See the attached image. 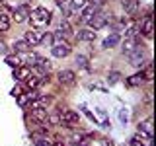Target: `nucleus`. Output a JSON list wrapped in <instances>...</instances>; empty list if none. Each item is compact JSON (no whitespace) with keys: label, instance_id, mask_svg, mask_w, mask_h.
<instances>
[{"label":"nucleus","instance_id":"nucleus-25","mask_svg":"<svg viewBox=\"0 0 156 146\" xmlns=\"http://www.w3.org/2000/svg\"><path fill=\"white\" fill-rule=\"evenodd\" d=\"M6 62H8L10 66H14V68L22 66V61H20V57H18V55H8V57H6Z\"/></svg>","mask_w":156,"mask_h":146},{"label":"nucleus","instance_id":"nucleus-35","mask_svg":"<svg viewBox=\"0 0 156 146\" xmlns=\"http://www.w3.org/2000/svg\"><path fill=\"white\" fill-rule=\"evenodd\" d=\"M37 146H51V142L45 140V138H41V140H37Z\"/></svg>","mask_w":156,"mask_h":146},{"label":"nucleus","instance_id":"nucleus-24","mask_svg":"<svg viewBox=\"0 0 156 146\" xmlns=\"http://www.w3.org/2000/svg\"><path fill=\"white\" fill-rule=\"evenodd\" d=\"M37 70H41V72H49V68H51V62L47 61V58H39V62L35 64Z\"/></svg>","mask_w":156,"mask_h":146},{"label":"nucleus","instance_id":"nucleus-4","mask_svg":"<svg viewBox=\"0 0 156 146\" xmlns=\"http://www.w3.org/2000/svg\"><path fill=\"white\" fill-rule=\"evenodd\" d=\"M58 115H61V125H66V127H74V125H78V121H80L78 113L72 111V109H65Z\"/></svg>","mask_w":156,"mask_h":146},{"label":"nucleus","instance_id":"nucleus-1","mask_svg":"<svg viewBox=\"0 0 156 146\" xmlns=\"http://www.w3.org/2000/svg\"><path fill=\"white\" fill-rule=\"evenodd\" d=\"M29 19H31V26H33V27H37V29L47 27V26H49V22H51V12H49L47 8L39 6V8H35L31 14H29Z\"/></svg>","mask_w":156,"mask_h":146},{"label":"nucleus","instance_id":"nucleus-38","mask_svg":"<svg viewBox=\"0 0 156 146\" xmlns=\"http://www.w3.org/2000/svg\"><path fill=\"white\" fill-rule=\"evenodd\" d=\"M4 51H6V45H4V43L0 41V53H4Z\"/></svg>","mask_w":156,"mask_h":146},{"label":"nucleus","instance_id":"nucleus-2","mask_svg":"<svg viewBox=\"0 0 156 146\" xmlns=\"http://www.w3.org/2000/svg\"><path fill=\"white\" fill-rule=\"evenodd\" d=\"M88 23H90V29H94V31H98V29H101V27H105L107 23H109V14H104V12H100V14H94L90 19H88Z\"/></svg>","mask_w":156,"mask_h":146},{"label":"nucleus","instance_id":"nucleus-12","mask_svg":"<svg viewBox=\"0 0 156 146\" xmlns=\"http://www.w3.org/2000/svg\"><path fill=\"white\" fill-rule=\"evenodd\" d=\"M139 133L146 136V140H152V119H146L139 125Z\"/></svg>","mask_w":156,"mask_h":146},{"label":"nucleus","instance_id":"nucleus-9","mask_svg":"<svg viewBox=\"0 0 156 146\" xmlns=\"http://www.w3.org/2000/svg\"><path fill=\"white\" fill-rule=\"evenodd\" d=\"M139 29H140V33H143L144 37H152V31H154V23H152V16H146L143 22H140V26H139Z\"/></svg>","mask_w":156,"mask_h":146},{"label":"nucleus","instance_id":"nucleus-34","mask_svg":"<svg viewBox=\"0 0 156 146\" xmlns=\"http://www.w3.org/2000/svg\"><path fill=\"white\" fill-rule=\"evenodd\" d=\"M129 146H144V144H143V140H139V138L135 136V138H131V144H129Z\"/></svg>","mask_w":156,"mask_h":146},{"label":"nucleus","instance_id":"nucleus-28","mask_svg":"<svg viewBox=\"0 0 156 146\" xmlns=\"http://www.w3.org/2000/svg\"><path fill=\"white\" fill-rule=\"evenodd\" d=\"M47 123H51V125H61V115L58 113H49L47 115Z\"/></svg>","mask_w":156,"mask_h":146},{"label":"nucleus","instance_id":"nucleus-27","mask_svg":"<svg viewBox=\"0 0 156 146\" xmlns=\"http://www.w3.org/2000/svg\"><path fill=\"white\" fill-rule=\"evenodd\" d=\"M14 49H16V53H23V51L29 49V45L26 41H16V43H14Z\"/></svg>","mask_w":156,"mask_h":146},{"label":"nucleus","instance_id":"nucleus-15","mask_svg":"<svg viewBox=\"0 0 156 146\" xmlns=\"http://www.w3.org/2000/svg\"><path fill=\"white\" fill-rule=\"evenodd\" d=\"M47 109L45 107H37V109H31V119L37 121V123H47Z\"/></svg>","mask_w":156,"mask_h":146},{"label":"nucleus","instance_id":"nucleus-36","mask_svg":"<svg viewBox=\"0 0 156 146\" xmlns=\"http://www.w3.org/2000/svg\"><path fill=\"white\" fill-rule=\"evenodd\" d=\"M55 2H57V4H58V6H61V8H62V6H66V4H68V0H55Z\"/></svg>","mask_w":156,"mask_h":146},{"label":"nucleus","instance_id":"nucleus-16","mask_svg":"<svg viewBox=\"0 0 156 146\" xmlns=\"http://www.w3.org/2000/svg\"><path fill=\"white\" fill-rule=\"evenodd\" d=\"M27 76H29V66H18V68H14V80L22 82V80H26Z\"/></svg>","mask_w":156,"mask_h":146},{"label":"nucleus","instance_id":"nucleus-32","mask_svg":"<svg viewBox=\"0 0 156 146\" xmlns=\"http://www.w3.org/2000/svg\"><path fill=\"white\" fill-rule=\"evenodd\" d=\"M117 80H119V74H117V72H111L109 74V84H115Z\"/></svg>","mask_w":156,"mask_h":146},{"label":"nucleus","instance_id":"nucleus-3","mask_svg":"<svg viewBox=\"0 0 156 146\" xmlns=\"http://www.w3.org/2000/svg\"><path fill=\"white\" fill-rule=\"evenodd\" d=\"M45 39V33L41 31V29H37V27H33V29H29V31H26V37H23V41L27 43L29 47H37L39 43Z\"/></svg>","mask_w":156,"mask_h":146},{"label":"nucleus","instance_id":"nucleus-13","mask_svg":"<svg viewBox=\"0 0 156 146\" xmlns=\"http://www.w3.org/2000/svg\"><path fill=\"white\" fill-rule=\"evenodd\" d=\"M123 8L129 16H136V12L140 8V2L139 0H123Z\"/></svg>","mask_w":156,"mask_h":146},{"label":"nucleus","instance_id":"nucleus-21","mask_svg":"<svg viewBox=\"0 0 156 146\" xmlns=\"http://www.w3.org/2000/svg\"><path fill=\"white\" fill-rule=\"evenodd\" d=\"M10 29V16L0 12V31H8Z\"/></svg>","mask_w":156,"mask_h":146},{"label":"nucleus","instance_id":"nucleus-6","mask_svg":"<svg viewBox=\"0 0 156 146\" xmlns=\"http://www.w3.org/2000/svg\"><path fill=\"white\" fill-rule=\"evenodd\" d=\"M70 51H72V47L68 45L66 41L53 45V57H57V58H65V57H68V55H70Z\"/></svg>","mask_w":156,"mask_h":146},{"label":"nucleus","instance_id":"nucleus-18","mask_svg":"<svg viewBox=\"0 0 156 146\" xmlns=\"http://www.w3.org/2000/svg\"><path fill=\"white\" fill-rule=\"evenodd\" d=\"M144 82V76H143V72H139V74H133L131 78H127V84H129L131 88H135V86H140Z\"/></svg>","mask_w":156,"mask_h":146},{"label":"nucleus","instance_id":"nucleus-19","mask_svg":"<svg viewBox=\"0 0 156 146\" xmlns=\"http://www.w3.org/2000/svg\"><path fill=\"white\" fill-rule=\"evenodd\" d=\"M39 84H41V78H39V76H31V74H29L26 78V88H27V90H35Z\"/></svg>","mask_w":156,"mask_h":146},{"label":"nucleus","instance_id":"nucleus-30","mask_svg":"<svg viewBox=\"0 0 156 146\" xmlns=\"http://www.w3.org/2000/svg\"><path fill=\"white\" fill-rule=\"evenodd\" d=\"M143 76H144V80H152V76H154V72H152V64L146 66V70L143 72Z\"/></svg>","mask_w":156,"mask_h":146},{"label":"nucleus","instance_id":"nucleus-23","mask_svg":"<svg viewBox=\"0 0 156 146\" xmlns=\"http://www.w3.org/2000/svg\"><path fill=\"white\" fill-rule=\"evenodd\" d=\"M96 12H98V8H96V6H92V4H90V6H84V12H82V18H84L86 22H88V19H90L92 16H94Z\"/></svg>","mask_w":156,"mask_h":146},{"label":"nucleus","instance_id":"nucleus-31","mask_svg":"<svg viewBox=\"0 0 156 146\" xmlns=\"http://www.w3.org/2000/svg\"><path fill=\"white\" fill-rule=\"evenodd\" d=\"M76 62H78V66H82L84 70H88V58H86V57H78Z\"/></svg>","mask_w":156,"mask_h":146},{"label":"nucleus","instance_id":"nucleus-20","mask_svg":"<svg viewBox=\"0 0 156 146\" xmlns=\"http://www.w3.org/2000/svg\"><path fill=\"white\" fill-rule=\"evenodd\" d=\"M49 103V97H45V96H43V97H35V99H33V101H29V107H31V109H37V107H45Z\"/></svg>","mask_w":156,"mask_h":146},{"label":"nucleus","instance_id":"nucleus-22","mask_svg":"<svg viewBox=\"0 0 156 146\" xmlns=\"http://www.w3.org/2000/svg\"><path fill=\"white\" fill-rule=\"evenodd\" d=\"M117 43H119V35H117V33H113V35H109V37L104 41V47L109 49V47H115Z\"/></svg>","mask_w":156,"mask_h":146},{"label":"nucleus","instance_id":"nucleus-33","mask_svg":"<svg viewBox=\"0 0 156 146\" xmlns=\"http://www.w3.org/2000/svg\"><path fill=\"white\" fill-rule=\"evenodd\" d=\"M90 4H92V6H96V8H100V6H104V4H105V0H90Z\"/></svg>","mask_w":156,"mask_h":146},{"label":"nucleus","instance_id":"nucleus-10","mask_svg":"<svg viewBox=\"0 0 156 146\" xmlns=\"http://www.w3.org/2000/svg\"><path fill=\"white\" fill-rule=\"evenodd\" d=\"M58 82L62 86H72L76 82V74L72 70H61L58 72Z\"/></svg>","mask_w":156,"mask_h":146},{"label":"nucleus","instance_id":"nucleus-7","mask_svg":"<svg viewBox=\"0 0 156 146\" xmlns=\"http://www.w3.org/2000/svg\"><path fill=\"white\" fill-rule=\"evenodd\" d=\"M29 14H31V8L27 4H22V6H18L14 10V19H16V23H23L29 18Z\"/></svg>","mask_w":156,"mask_h":146},{"label":"nucleus","instance_id":"nucleus-11","mask_svg":"<svg viewBox=\"0 0 156 146\" xmlns=\"http://www.w3.org/2000/svg\"><path fill=\"white\" fill-rule=\"evenodd\" d=\"M140 45V37H139V33L136 35H129L125 39V47H123V51L125 53H131V51H135L136 47Z\"/></svg>","mask_w":156,"mask_h":146},{"label":"nucleus","instance_id":"nucleus-14","mask_svg":"<svg viewBox=\"0 0 156 146\" xmlns=\"http://www.w3.org/2000/svg\"><path fill=\"white\" fill-rule=\"evenodd\" d=\"M37 97V92L35 90H29V92H26V94H18V103L22 105V107H26L29 101H33Z\"/></svg>","mask_w":156,"mask_h":146},{"label":"nucleus","instance_id":"nucleus-26","mask_svg":"<svg viewBox=\"0 0 156 146\" xmlns=\"http://www.w3.org/2000/svg\"><path fill=\"white\" fill-rule=\"evenodd\" d=\"M68 4H70L72 10H80L86 6V0H68Z\"/></svg>","mask_w":156,"mask_h":146},{"label":"nucleus","instance_id":"nucleus-39","mask_svg":"<svg viewBox=\"0 0 156 146\" xmlns=\"http://www.w3.org/2000/svg\"><path fill=\"white\" fill-rule=\"evenodd\" d=\"M51 146H62V144H51Z\"/></svg>","mask_w":156,"mask_h":146},{"label":"nucleus","instance_id":"nucleus-29","mask_svg":"<svg viewBox=\"0 0 156 146\" xmlns=\"http://www.w3.org/2000/svg\"><path fill=\"white\" fill-rule=\"evenodd\" d=\"M65 41V35H62V31H55L53 33V45H57V43H62Z\"/></svg>","mask_w":156,"mask_h":146},{"label":"nucleus","instance_id":"nucleus-37","mask_svg":"<svg viewBox=\"0 0 156 146\" xmlns=\"http://www.w3.org/2000/svg\"><path fill=\"white\" fill-rule=\"evenodd\" d=\"M104 146H113V142H111L109 138H104Z\"/></svg>","mask_w":156,"mask_h":146},{"label":"nucleus","instance_id":"nucleus-17","mask_svg":"<svg viewBox=\"0 0 156 146\" xmlns=\"http://www.w3.org/2000/svg\"><path fill=\"white\" fill-rule=\"evenodd\" d=\"M78 39H80V41H94L96 31L94 29H80V31H78Z\"/></svg>","mask_w":156,"mask_h":146},{"label":"nucleus","instance_id":"nucleus-8","mask_svg":"<svg viewBox=\"0 0 156 146\" xmlns=\"http://www.w3.org/2000/svg\"><path fill=\"white\" fill-rule=\"evenodd\" d=\"M129 58H131V64L133 66H143L144 64V51H143V45H139L135 51L129 53Z\"/></svg>","mask_w":156,"mask_h":146},{"label":"nucleus","instance_id":"nucleus-5","mask_svg":"<svg viewBox=\"0 0 156 146\" xmlns=\"http://www.w3.org/2000/svg\"><path fill=\"white\" fill-rule=\"evenodd\" d=\"M18 57H20V61H22V66H35L37 62H39V55H35V53H27V51H23V53H18Z\"/></svg>","mask_w":156,"mask_h":146}]
</instances>
